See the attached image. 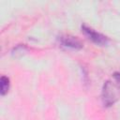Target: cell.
I'll list each match as a JSON object with an SVG mask.
<instances>
[{
	"mask_svg": "<svg viewBox=\"0 0 120 120\" xmlns=\"http://www.w3.org/2000/svg\"><path fill=\"white\" fill-rule=\"evenodd\" d=\"M120 98V73H113L112 79L106 81L101 91V99L106 107L113 105Z\"/></svg>",
	"mask_w": 120,
	"mask_h": 120,
	"instance_id": "cell-1",
	"label": "cell"
},
{
	"mask_svg": "<svg viewBox=\"0 0 120 120\" xmlns=\"http://www.w3.org/2000/svg\"><path fill=\"white\" fill-rule=\"evenodd\" d=\"M82 33L90 39L92 40L94 43H96L97 45L99 46H106L109 43V38L108 37H106L105 35L95 31L93 28L85 25V24H82Z\"/></svg>",
	"mask_w": 120,
	"mask_h": 120,
	"instance_id": "cell-2",
	"label": "cell"
},
{
	"mask_svg": "<svg viewBox=\"0 0 120 120\" xmlns=\"http://www.w3.org/2000/svg\"><path fill=\"white\" fill-rule=\"evenodd\" d=\"M59 41L62 44V46L72 50H81L83 47L82 42L77 37L70 35H63L59 37Z\"/></svg>",
	"mask_w": 120,
	"mask_h": 120,
	"instance_id": "cell-3",
	"label": "cell"
},
{
	"mask_svg": "<svg viewBox=\"0 0 120 120\" xmlns=\"http://www.w3.org/2000/svg\"><path fill=\"white\" fill-rule=\"evenodd\" d=\"M9 89V79L7 76H2L0 79V93L1 96H5Z\"/></svg>",
	"mask_w": 120,
	"mask_h": 120,
	"instance_id": "cell-4",
	"label": "cell"
},
{
	"mask_svg": "<svg viewBox=\"0 0 120 120\" xmlns=\"http://www.w3.org/2000/svg\"><path fill=\"white\" fill-rule=\"evenodd\" d=\"M27 51V47L25 45H18L17 47H15L12 51V54L15 55V56H20V55H22L25 52Z\"/></svg>",
	"mask_w": 120,
	"mask_h": 120,
	"instance_id": "cell-5",
	"label": "cell"
}]
</instances>
